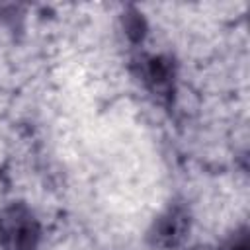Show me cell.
I'll return each mask as SVG.
<instances>
[{"instance_id": "5b68a950", "label": "cell", "mask_w": 250, "mask_h": 250, "mask_svg": "<svg viewBox=\"0 0 250 250\" xmlns=\"http://www.w3.org/2000/svg\"><path fill=\"white\" fill-rule=\"evenodd\" d=\"M197 250H203V248H197Z\"/></svg>"}, {"instance_id": "7a4b0ae2", "label": "cell", "mask_w": 250, "mask_h": 250, "mask_svg": "<svg viewBox=\"0 0 250 250\" xmlns=\"http://www.w3.org/2000/svg\"><path fill=\"white\" fill-rule=\"evenodd\" d=\"M188 229H189L188 213L182 207H174V209H170L168 213H164L156 221L150 236H152V242L156 246H160V248H174V246H178L184 240Z\"/></svg>"}, {"instance_id": "3957f363", "label": "cell", "mask_w": 250, "mask_h": 250, "mask_svg": "<svg viewBox=\"0 0 250 250\" xmlns=\"http://www.w3.org/2000/svg\"><path fill=\"white\" fill-rule=\"evenodd\" d=\"M172 78H174V68L168 59L152 57L146 61L145 80L156 94H168L172 88Z\"/></svg>"}, {"instance_id": "277c9868", "label": "cell", "mask_w": 250, "mask_h": 250, "mask_svg": "<svg viewBox=\"0 0 250 250\" xmlns=\"http://www.w3.org/2000/svg\"><path fill=\"white\" fill-rule=\"evenodd\" d=\"M225 250H248V236H246L244 232L238 234V236H234L232 242H230Z\"/></svg>"}, {"instance_id": "6da1fadb", "label": "cell", "mask_w": 250, "mask_h": 250, "mask_svg": "<svg viewBox=\"0 0 250 250\" xmlns=\"http://www.w3.org/2000/svg\"><path fill=\"white\" fill-rule=\"evenodd\" d=\"M0 240L4 250H35L39 227L25 209L12 207L0 219Z\"/></svg>"}]
</instances>
